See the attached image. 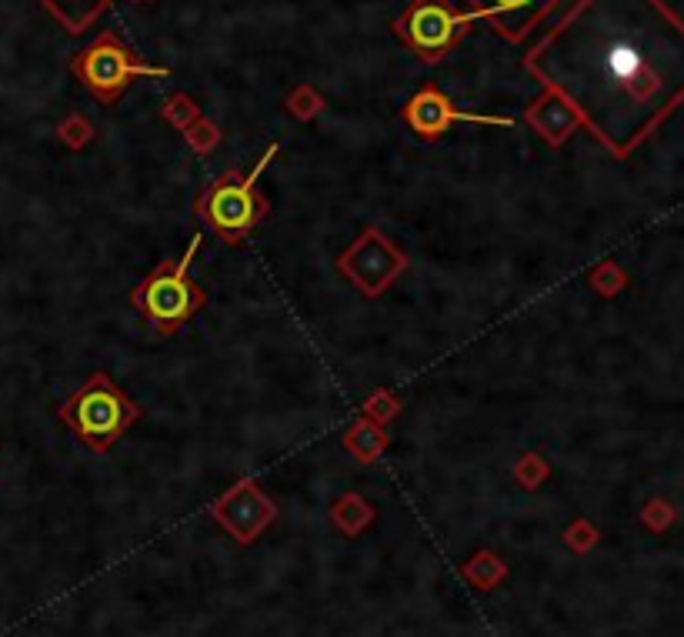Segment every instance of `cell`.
Listing matches in <instances>:
<instances>
[{"label": "cell", "mask_w": 684, "mask_h": 637, "mask_svg": "<svg viewBox=\"0 0 684 637\" xmlns=\"http://www.w3.org/2000/svg\"><path fill=\"white\" fill-rule=\"evenodd\" d=\"M404 121L407 127L420 137V140H438L444 137L454 124H491V127H511L514 121L511 118H491V114H467V111H457L451 97L441 94L438 87H425L417 90L407 108H404Z\"/></svg>", "instance_id": "obj_8"}, {"label": "cell", "mask_w": 684, "mask_h": 637, "mask_svg": "<svg viewBox=\"0 0 684 637\" xmlns=\"http://www.w3.org/2000/svg\"><path fill=\"white\" fill-rule=\"evenodd\" d=\"M200 247V234L191 237L187 250L178 260H161L157 268L134 287L131 301L144 310L150 328L157 334H174L181 331L191 317L207 304V294L191 278V260Z\"/></svg>", "instance_id": "obj_4"}, {"label": "cell", "mask_w": 684, "mask_h": 637, "mask_svg": "<svg viewBox=\"0 0 684 637\" xmlns=\"http://www.w3.org/2000/svg\"><path fill=\"white\" fill-rule=\"evenodd\" d=\"M281 144H271L265 154L257 157V164L247 174L237 171H224L215 184H207L200 200H197V215L200 221L215 231L221 241L237 244L244 241L260 221L268 215V200L257 194V181L268 171V164L274 161Z\"/></svg>", "instance_id": "obj_3"}, {"label": "cell", "mask_w": 684, "mask_h": 637, "mask_svg": "<svg viewBox=\"0 0 684 637\" xmlns=\"http://www.w3.org/2000/svg\"><path fill=\"white\" fill-rule=\"evenodd\" d=\"M524 71L627 157L684 100V21L664 0H577Z\"/></svg>", "instance_id": "obj_1"}, {"label": "cell", "mask_w": 684, "mask_h": 637, "mask_svg": "<svg viewBox=\"0 0 684 637\" xmlns=\"http://www.w3.org/2000/svg\"><path fill=\"white\" fill-rule=\"evenodd\" d=\"M137 4H150V0H137Z\"/></svg>", "instance_id": "obj_14"}, {"label": "cell", "mask_w": 684, "mask_h": 637, "mask_svg": "<svg viewBox=\"0 0 684 637\" xmlns=\"http://www.w3.org/2000/svg\"><path fill=\"white\" fill-rule=\"evenodd\" d=\"M58 414L87 451L108 454L137 424L141 407L111 381L108 370H94L87 384L77 388Z\"/></svg>", "instance_id": "obj_2"}, {"label": "cell", "mask_w": 684, "mask_h": 637, "mask_svg": "<svg viewBox=\"0 0 684 637\" xmlns=\"http://www.w3.org/2000/svg\"><path fill=\"white\" fill-rule=\"evenodd\" d=\"M288 103H291V111H294L297 118H310V114H318V111H321V97L314 94L310 87H297V90L288 97Z\"/></svg>", "instance_id": "obj_12"}, {"label": "cell", "mask_w": 684, "mask_h": 637, "mask_svg": "<svg viewBox=\"0 0 684 637\" xmlns=\"http://www.w3.org/2000/svg\"><path fill=\"white\" fill-rule=\"evenodd\" d=\"M464 4L478 21H488L494 34L521 44L561 0H464Z\"/></svg>", "instance_id": "obj_9"}, {"label": "cell", "mask_w": 684, "mask_h": 637, "mask_svg": "<svg viewBox=\"0 0 684 637\" xmlns=\"http://www.w3.org/2000/svg\"><path fill=\"white\" fill-rule=\"evenodd\" d=\"M114 0H40V8L50 11L68 34H84L100 21V14L108 11Z\"/></svg>", "instance_id": "obj_11"}, {"label": "cell", "mask_w": 684, "mask_h": 637, "mask_svg": "<svg viewBox=\"0 0 684 637\" xmlns=\"http://www.w3.org/2000/svg\"><path fill=\"white\" fill-rule=\"evenodd\" d=\"M528 124L551 144V147H561L577 127H582V121H577V114L571 111V103L564 97H558L554 90H545L541 97L532 100L528 108Z\"/></svg>", "instance_id": "obj_10"}, {"label": "cell", "mask_w": 684, "mask_h": 637, "mask_svg": "<svg viewBox=\"0 0 684 637\" xmlns=\"http://www.w3.org/2000/svg\"><path fill=\"white\" fill-rule=\"evenodd\" d=\"M404 254L378 231V228H367L341 257H338V268L367 294V297H378L401 271H404Z\"/></svg>", "instance_id": "obj_7"}, {"label": "cell", "mask_w": 684, "mask_h": 637, "mask_svg": "<svg viewBox=\"0 0 684 637\" xmlns=\"http://www.w3.org/2000/svg\"><path fill=\"white\" fill-rule=\"evenodd\" d=\"M71 74L100 100V103H118V97L137 81V77H168V68L144 64L134 50L114 34L103 30L94 44H87L81 54L71 61Z\"/></svg>", "instance_id": "obj_5"}, {"label": "cell", "mask_w": 684, "mask_h": 637, "mask_svg": "<svg viewBox=\"0 0 684 637\" xmlns=\"http://www.w3.org/2000/svg\"><path fill=\"white\" fill-rule=\"evenodd\" d=\"M168 118H171L174 124H184L187 118H194V103H191V97H184V94L171 97V100H168Z\"/></svg>", "instance_id": "obj_13"}, {"label": "cell", "mask_w": 684, "mask_h": 637, "mask_svg": "<svg viewBox=\"0 0 684 637\" xmlns=\"http://www.w3.org/2000/svg\"><path fill=\"white\" fill-rule=\"evenodd\" d=\"M475 24L478 17L457 11L451 0H411L391 27L420 64H441Z\"/></svg>", "instance_id": "obj_6"}]
</instances>
